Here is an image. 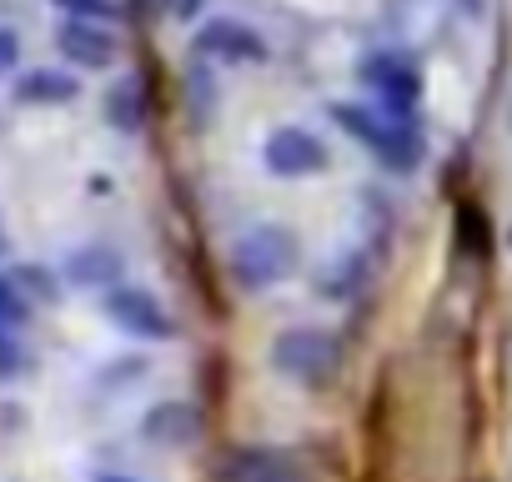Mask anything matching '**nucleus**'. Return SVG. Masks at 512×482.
<instances>
[{"label":"nucleus","instance_id":"nucleus-1","mask_svg":"<svg viewBox=\"0 0 512 482\" xmlns=\"http://www.w3.org/2000/svg\"><path fill=\"white\" fill-rule=\"evenodd\" d=\"M231 282L246 292V297H262L272 287H282L287 277H297L302 267V241L292 226L282 221H256L246 226L236 241H231Z\"/></svg>","mask_w":512,"mask_h":482},{"label":"nucleus","instance_id":"nucleus-2","mask_svg":"<svg viewBox=\"0 0 512 482\" xmlns=\"http://www.w3.org/2000/svg\"><path fill=\"white\" fill-rule=\"evenodd\" d=\"M327 116L337 121V131H347L352 141H362L382 166L392 171H417L422 161V136L412 121L392 116V111H372V106H357V101H332Z\"/></svg>","mask_w":512,"mask_h":482},{"label":"nucleus","instance_id":"nucleus-3","mask_svg":"<svg viewBox=\"0 0 512 482\" xmlns=\"http://www.w3.org/2000/svg\"><path fill=\"white\" fill-rule=\"evenodd\" d=\"M342 362H347V347L327 327H287L272 337V367L292 377L297 387H312V392L332 387L342 377Z\"/></svg>","mask_w":512,"mask_h":482},{"label":"nucleus","instance_id":"nucleus-4","mask_svg":"<svg viewBox=\"0 0 512 482\" xmlns=\"http://www.w3.org/2000/svg\"><path fill=\"white\" fill-rule=\"evenodd\" d=\"M362 81L372 86V96H377L392 116L412 121V111H417V101H422V71L412 66L407 51H397V46L372 51V56L362 61Z\"/></svg>","mask_w":512,"mask_h":482},{"label":"nucleus","instance_id":"nucleus-5","mask_svg":"<svg viewBox=\"0 0 512 482\" xmlns=\"http://www.w3.org/2000/svg\"><path fill=\"white\" fill-rule=\"evenodd\" d=\"M327 161H332L327 141H322L317 131H307V126H277V131H267V141H262V166H267V176H282V181L322 176Z\"/></svg>","mask_w":512,"mask_h":482},{"label":"nucleus","instance_id":"nucleus-6","mask_svg":"<svg viewBox=\"0 0 512 482\" xmlns=\"http://www.w3.org/2000/svg\"><path fill=\"white\" fill-rule=\"evenodd\" d=\"M101 307H106V317H111L121 332H131V337H141V342H171V337H176L171 312H166L146 287H111Z\"/></svg>","mask_w":512,"mask_h":482},{"label":"nucleus","instance_id":"nucleus-7","mask_svg":"<svg viewBox=\"0 0 512 482\" xmlns=\"http://www.w3.org/2000/svg\"><path fill=\"white\" fill-rule=\"evenodd\" d=\"M196 51L216 56L226 66H256V61H267V36L246 21H236V16H211L196 31Z\"/></svg>","mask_w":512,"mask_h":482},{"label":"nucleus","instance_id":"nucleus-8","mask_svg":"<svg viewBox=\"0 0 512 482\" xmlns=\"http://www.w3.org/2000/svg\"><path fill=\"white\" fill-rule=\"evenodd\" d=\"M56 51L76 71H111L121 56V41L106 21H61L56 26Z\"/></svg>","mask_w":512,"mask_h":482},{"label":"nucleus","instance_id":"nucleus-9","mask_svg":"<svg viewBox=\"0 0 512 482\" xmlns=\"http://www.w3.org/2000/svg\"><path fill=\"white\" fill-rule=\"evenodd\" d=\"M382 26L397 46H432L447 31V0H387Z\"/></svg>","mask_w":512,"mask_h":482},{"label":"nucleus","instance_id":"nucleus-10","mask_svg":"<svg viewBox=\"0 0 512 482\" xmlns=\"http://www.w3.org/2000/svg\"><path fill=\"white\" fill-rule=\"evenodd\" d=\"M221 482H312V477L282 447H236L221 467Z\"/></svg>","mask_w":512,"mask_h":482},{"label":"nucleus","instance_id":"nucleus-11","mask_svg":"<svg viewBox=\"0 0 512 482\" xmlns=\"http://www.w3.org/2000/svg\"><path fill=\"white\" fill-rule=\"evenodd\" d=\"M11 96H16L21 106H66V101H76V96H81V81H76V71L36 66V71L16 76Z\"/></svg>","mask_w":512,"mask_h":482},{"label":"nucleus","instance_id":"nucleus-12","mask_svg":"<svg viewBox=\"0 0 512 482\" xmlns=\"http://www.w3.org/2000/svg\"><path fill=\"white\" fill-rule=\"evenodd\" d=\"M121 277V257L106 247H86L81 257H71V282L81 287H111Z\"/></svg>","mask_w":512,"mask_h":482},{"label":"nucleus","instance_id":"nucleus-13","mask_svg":"<svg viewBox=\"0 0 512 482\" xmlns=\"http://www.w3.org/2000/svg\"><path fill=\"white\" fill-rule=\"evenodd\" d=\"M26 312H31L26 287L16 277H0V337H16L26 327Z\"/></svg>","mask_w":512,"mask_h":482},{"label":"nucleus","instance_id":"nucleus-14","mask_svg":"<svg viewBox=\"0 0 512 482\" xmlns=\"http://www.w3.org/2000/svg\"><path fill=\"white\" fill-rule=\"evenodd\" d=\"M106 116H111V126H121V131H136V126H141V96H136L131 81H116V86H111Z\"/></svg>","mask_w":512,"mask_h":482},{"label":"nucleus","instance_id":"nucleus-15","mask_svg":"<svg viewBox=\"0 0 512 482\" xmlns=\"http://www.w3.org/2000/svg\"><path fill=\"white\" fill-rule=\"evenodd\" d=\"M56 11H66V21H111L116 0H51Z\"/></svg>","mask_w":512,"mask_h":482},{"label":"nucleus","instance_id":"nucleus-16","mask_svg":"<svg viewBox=\"0 0 512 482\" xmlns=\"http://www.w3.org/2000/svg\"><path fill=\"white\" fill-rule=\"evenodd\" d=\"M16 61H21V36L0 26V76H6V71H11Z\"/></svg>","mask_w":512,"mask_h":482},{"label":"nucleus","instance_id":"nucleus-17","mask_svg":"<svg viewBox=\"0 0 512 482\" xmlns=\"http://www.w3.org/2000/svg\"><path fill=\"white\" fill-rule=\"evenodd\" d=\"M166 6H171V16H176V21H196L206 0H166Z\"/></svg>","mask_w":512,"mask_h":482},{"label":"nucleus","instance_id":"nucleus-18","mask_svg":"<svg viewBox=\"0 0 512 482\" xmlns=\"http://www.w3.org/2000/svg\"><path fill=\"white\" fill-rule=\"evenodd\" d=\"M452 6H457V11H467V16H482L487 0H452Z\"/></svg>","mask_w":512,"mask_h":482},{"label":"nucleus","instance_id":"nucleus-19","mask_svg":"<svg viewBox=\"0 0 512 482\" xmlns=\"http://www.w3.org/2000/svg\"><path fill=\"white\" fill-rule=\"evenodd\" d=\"M96 482H136V477H121V472H101Z\"/></svg>","mask_w":512,"mask_h":482}]
</instances>
